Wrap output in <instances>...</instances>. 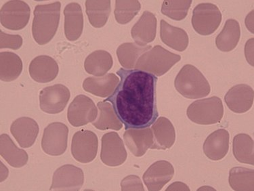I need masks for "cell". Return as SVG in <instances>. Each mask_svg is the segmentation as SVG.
Returning <instances> with one entry per match:
<instances>
[{"label":"cell","instance_id":"obj_21","mask_svg":"<svg viewBox=\"0 0 254 191\" xmlns=\"http://www.w3.org/2000/svg\"><path fill=\"white\" fill-rule=\"evenodd\" d=\"M153 144L151 149L166 150L174 145L176 140V131L172 122L161 117L152 126Z\"/></svg>","mask_w":254,"mask_h":191},{"label":"cell","instance_id":"obj_25","mask_svg":"<svg viewBox=\"0 0 254 191\" xmlns=\"http://www.w3.org/2000/svg\"><path fill=\"white\" fill-rule=\"evenodd\" d=\"M0 154L13 168H20L28 162V154L25 150L19 149L7 134L0 136Z\"/></svg>","mask_w":254,"mask_h":191},{"label":"cell","instance_id":"obj_11","mask_svg":"<svg viewBox=\"0 0 254 191\" xmlns=\"http://www.w3.org/2000/svg\"><path fill=\"white\" fill-rule=\"evenodd\" d=\"M70 96L69 90L64 85L46 87L40 92V109L48 114L60 113L65 109Z\"/></svg>","mask_w":254,"mask_h":191},{"label":"cell","instance_id":"obj_40","mask_svg":"<svg viewBox=\"0 0 254 191\" xmlns=\"http://www.w3.org/2000/svg\"><path fill=\"white\" fill-rule=\"evenodd\" d=\"M253 17H254V11L250 13L249 16L246 17V27L248 28V29L250 31V32L254 33V28H253Z\"/></svg>","mask_w":254,"mask_h":191},{"label":"cell","instance_id":"obj_2","mask_svg":"<svg viewBox=\"0 0 254 191\" xmlns=\"http://www.w3.org/2000/svg\"><path fill=\"white\" fill-rule=\"evenodd\" d=\"M61 7L59 1L35 7L32 33L35 42L40 45H45L51 42L57 33L60 20Z\"/></svg>","mask_w":254,"mask_h":191},{"label":"cell","instance_id":"obj_10","mask_svg":"<svg viewBox=\"0 0 254 191\" xmlns=\"http://www.w3.org/2000/svg\"><path fill=\"white\" fill-rule=\"evenodd\" d=\"M98 109L95 104L88 96H76L68 107L67 119L70 125L80 127L94 122L97 118Z\"/></svg>","mask_w":254,"mask_h":191},{"label":"cell","instance_id":"obj_32","mask_svg":"<svg viewBox=\"0 0 254 191\" xmlns=\"http://www.w3.org/2000/svg\"><path fill=\"white\" fill-rule=\"evenodd\" d=\"M233 154L237 160L245 164H254V140L246 133H239L233 138Z\"/></svg>","mask_w":254,"mask_h":191},{"label":"cell","instance_id":"obj_1","mask_svg":"<svg viewBox=\"0 0 254 191\" xmlns=\"http://www.w3.org/2000/svg\"><path fill=\"white\" fill-rule=\"evenodd\" d=\"M121 80L106 101L112 104L125 129L149 127L158 118L156 90L157 77L139 69L120 68Z\"/></svg>","mask_w":254,"mask_h":191},{"label":"cell","instance_id":"obj_26","mask_svg":"<svg viewBox=\"0 0 254 191\" xmlns=\"http://www.w3.org/2000/svg\"><path fill=\"white\" fill-rule=\"evenodd\" d=\"M240 37L241 29L238 21L234 19L227 20L221 33L216 39L217 48L220 51L229 53L237 47Z\"/></svg>","mask_w":254,"mask_h":191},{"label":"cell","instance_id":"obj_20","mask_svg":"<svg viewBox=\"0 0 254 191\" xmlns=\"http://www.w3.org/2000/svg\"><path fill=\"white\" fill-rule=\"evenodd\" d=\"M229 131L220 129L211 133L204 142L203 148L207 158L219 161L227 155L229 148Z\"/></svg>","mask_w":254,"mask_h":191},{"label":"cell","instance_id":"obj_16","mask_svg":"<svg viewBox=\"0 0 254 191\" xmlns=\"http://www.w3.org/2000/svg\"><path fill=\"white\" fill-rule=\"evenodd\" d=\"M124 139L129 151L137 157L143 156L153 144V131L148 127L126 129Z\"/></svg>","mask_w":254,"mask_h":191},{"label":"cell","instance_id":"obj_5","mask_svg":"<svg viewBox=\"0 0 254 191\" xmlns=\"http://www.w3.org/2000/svg\"><path fill=\"white\" fill-rule=\"evenodd\" d=\"M189 120L199 125L219 123L224 116L223 104L217 96L199 100L190 104L187 109Z\"/></svg>","mask_w":254,"mask_h":191},{"label":"cell","instance_id":"obj_24","mask_svg":"<svg viewBox=\"0 0 254 191\" xmlns=\"http://www.w3.org/2000/svg\"><path fill=\"white\" fill-rule=\"evenodd\" d=\"M160 36L163 43L179 52L185 51L189 46V35L181 28L174 27L164 20L161 21Z\"/></svg>","mask_w":254,"mask_h":191},{"label":"cell","instance_id":"obj_18","mask_svg":"<svg viewBox=\"0 0 254 191\" xmlns=\"http://www.w3.org/2000/svg\"><path fill=\"white\" fill-rule=\"evenodd\" d=\"M29 70L31 78L37 82H51L58 75V63L48 56H39L31 61Z\"/></svg>","mask_w":254,"mask_h":191},{"label":"cell","instance_id":"obj_23","mask_svg":"<svg viewBox=\"0 0 254 191\" xmlns=\"http://www.w3.org/2000/svg\"><path fill=\"white\" fill-rule=\"evenodd\" d=\"M119 83L120 79L117 75L109 73L99 77H88L83 81V88L89 93L106 98L114 93Z\"/></svg>","mask_w":254,"mask_h":191},{"label":"cell","instance_id":"obj_22","mask_svg":"<svg viewBox=\"0 0 254 191\" xmlns=\"http://www.w3.org/2000/svg\"><path fill=\"white\" fill-rule=\"evenodd\" d=\"M64 33L68 40L75 41L80 38L83 29V16L81 5L70 3L64 10Z\"/></svg>","mask_w":254,"mask_h":191},{"label":"cell","instance_id":"obj_34","mask_svg":"<svg viewBox=\"0 0 254 191\" xmlns=\"http://www.w3.org/2000/svg\"><path fill=\"white\" fill-rule=\"evenodd\" d=\"M140 8V3L136 0H118L116 1L114 11L117 22L122 25L129 23L137 15Z\"/></svg>","mask_w":254,"mask_h":191},{"label":"cell","instance_id":"obj_35","mask_svg":"<svg viewBox=\"0 0 254 191\" xmlns=\"http://www.w3.org/2000/svg\"><path fill=\"white\" fill-rule=\"evenodd\" d=\"M191 3V0L164 1L161 12L164 15L179 21L186 18Z\"/></svg>","mask_w":254,"mask_h":191},{"label":"cell","instance_id":"obj_8","mask_svg":"<svg viewBox=\"0 0 254 191\" xmlns=\"http://www.w3.org/2000/svg\"><path fill=\"white\" fill-rule=\"evenodd\" d=\"M68 128L65 124L55 122L44 129L42 148L44 153L52 156H59L67 148Z\"/></svg>","mask_w":254,"mask_h":191},{"label":"cell","instance_id":"obj_15","mask_svg":"<svg viewBox=\"0 0 254 191\" xmlns=\"http://www.w3.org/2000/svg\"><path fill=\"white\" fill-rule=\"evenodd\" d=\"M254 98V92L252 87L239 84L230 89L224 97V101L233 112L244 113L252 108Z\"/></svg>","mask_w":254,"mask_h":191},{"label":"cell","instance_id":"obj_4","mask_svg":"<svg viewBox=\"0 0 254 191\" xmlns=\"http://www.w3.org/2000/svg\"><path fill=\"white\" fill-rule=\"evenodd\" d=\"M181 60V56L170 53L162 46H155L140 56L134 67L160 77Z\"/></svg>","mask_w":254,"mask_h":191},{"label":"cell","instance_id":"obj_37","mask_svg":"<svg viewBox=\"0 0 254 191\" xmlns=\"http://www.w3.org/2000/svg\"><path fill=\"white\" fill-rule=\"evenodd\" d=\"M122 191H144L143 185L140 178L136 176L126 177L121 183Z\"/></svg>","mask_w":254,"mask_h":191},{"label":"cell","instance_id":"obj_31","mask_svg":"<svg viewBox=\"0 0 254 191\" xmlns=\"http://www.w3.org/2000/svg\"><path fill=\"white\" fill-rule=\"evenodd\" d=\"M151 46H142L136 43H125L119 46L117 55L120 64L125 68H134L140 56L151 49Z\"/></svg>","mask_w":254,"mask_h":191},{"label":"cell","instance_id":"obj_17","mask_svg":"<svg viewBox=\"0 0 254 191\" xmlns=\"http://www.w3.org/2000/svg\"><path fill=\"white\" fill-rule=\"evenodd\" d=\"M157 25V20L155 14L149 11L144 12L131 29V35L135 43L145 46L153 42L156 38Z\"/></svg>","mask_w":254,"mask_h":191},{"label":"cell","instance_id":"obj_36","mask_svg":"<svg viewBox=\"0 0 254 191\" xmlns=\"http://www.w3.org/2000/svg\"><path fill=\"white\" fill-rule=\"evenodd\" d=\"M23 45V38L20 35L6 34L0 31V48H10L12 50L19 49Z\"/></svg>","mask_w":254,"mask_h":191},{"label":"cell","instance_id":"obj_27","mask_svg":"<svg viewBox=\"0 0 254 191\" xmlns=\"http://www.w3.org/2000/svg\"><path fill=\"white\" fill-rule=\"evenodd\" d=\"M114 61L108 52L96 51L88 56L84 63L87 73L102 77L112 68Z\"/></svg>","mask_w":254,"mask_h":191},{"label":"cell","instance_id":"obj_7","mask_svg":"<svg viewBox=\"0 0 254 191\" xmlns=\"http://www.w3.org/2000/svg\"><path fill=\"white\" fill-rule=\"evenodd\" d=\"M31 9L25 1L12 0L5 3L0 10V21L6 29L18 31L29 23Z\"/></svg>","mask_w":254,"mask_h":191},{"label":"cell","instance_id":"obj_30","mask_svg":"<svg viewBox=\"0 0 254 191\" xmlns=\"http://www.w3.org/2000/svg\"><path fill=\"white\" fill-rule=\"evenodd\" d=\"M86 14L89 22L95 28H101L107 23L111 13V1L99 0L86 1Z\"/></svg>","mask_w":254,"mask_h":191},{"label":"cell","instance_id":"obj_19","mask_svg":"<svg viewBox=\"0 0 254 191\" xmlns=\"http://www.w3.org/2000/svg\"><path fill=\"white\" fill-rule=\"evenodd\" d=\"M10 131L22 148H29L38 137L39 126L33 119L20 118L13 122Z\"/></svg>","mask_w":254,"mask_h":191},{"label":"cell","instance_id":"obj_3","mask_svg":"<svg viewBox=\"0 0 254 191\" xmlns=\"http://www.w3.org/2000/svg\"><path fill=\"white\" fill-rule=\"evenodd\" d=\"M174 86L182 96L189 99L205 97L210 93V85L195 66L186 64L176 76Z\"/></svg>","mask_w":254,"mask_h":191},{"label":"cell","instance_id":"obj_38","mask_svg":"<svg viewBox=\"0 0 254 191\" xmlns=\"http://www.w3.org/2000/svg\"><path fill=\"white\" fill-rule=\"evenodd\" d=\"M254 38L248 40L246 44V48H245V55H246V60L252 66H254Z\"/></svg>","mask_w":254,"mask_h":191},{"label":"cell","instance_id":"obj_29","mask_svg":"<svg viewBox=\"0 0 254 191\" xmlns=\"http://www.w3.org/2000/svg\"><path fill=\"white\" fill-rule=\"evenodd\" d=\"M99 116L92 125L100 130L114 129L119 131L122 128V123L117 116L113 105L108 101H104L97 104Z\"/></svg>","mask_w":254,"mask_h":191},{"label":"cell","instance_id":"obj_9","mask_svg":"<svg viewBox=\"0 0 254 191\" xmlns=\"http://www.w3.org/2000/svg\"><path fill=\"white\" fill-rule=\"evenodd\" d=\"M98 147V137L92 131L82 129L77 131L72 139V155L82 164H88L96 158Z\"/></svg>","mask_w":254,"mask_h":191},{"label":"cell","instance_id":"obj_33","mask_svg":"<svg viewBox=\"0 0 254 191\" xmlns=\"http://www.w3.org/2000/svg\"><path fill=\"white\" fill-rule=\"evenodd\" d=\"M254 170L236 167L232 168L229 173V185L231 188L237 191H253Z\"/></svg>","mask_w":254,"mask_h":191},{"label":"cell","instance_id":"obj_13","mask_svg":"<svg viewBox=\"0 0 254 191\" xmlns=\"http://www.w3.org/2000/svg\"><path fill=\"white\" fill-rule=\"evenodd\" d=\"M83 183L84 174L81 169L73 165H64L54 174L51 190L79 191Z\"/></svg>","mask_w":254,"mask_h":191},{"label":"cell","instance_id":"obj_14","mask_svg":"<svg viewBox=\"0 0 254 191\" xmlns=\"http://www.w3.org/2000/svg\"><path fill=\"white\" fill-rule=\"evenodd\" d=\"M174 175V167L170 162L158 161L148 168L144 174L143 181L148 190L159 191L171 181Z\"/></svg>","mask_w":254,"mask_h":191},{"label":"cell","instance_id":"obj_28","mask_svg":"<svg viewBox=\"0 0 254 191\" xmlns=\"http://www.w3.org/2000/svg\"><path fill=\"white\" fill-rule=\"evenodd\" d=\"M23 70V63L16 54L4 52L0 53V79L10 82L19 77Z\"/></svg>","mask_w":254,"mask_h":191},{"label":"cell","instance_id":"obj_39","mask_svg":"<svg viewBox=\"0 0 254 191\" xmlns=\"http://www.w3.org/2000/svg\"><path fill=\"white\" fill-rule=\"evenodd\" d=\"M170 190L190 191V189H189V187L187 186L185 184L177 182V183H174L173 185H170V186L168 187V189H167V191Z\"/></svg>","mask_w":254,"mask_h":191},{"label":"cell","instance_id":"obj_6","mask_svg":"<svg viewBox=\"0 0 254 191\" xmlns=\"http://www.w3.org/2000/svg\"><path fill=\"white\" fill-rule=\"evenodd\" d=\"M222 18L221 12L216 5L202 3L194 8L192 25L196 33L207 36L218 29L221 23Z\"/></svg>","mask_w":254,"mask_h":191},{"label":"cell","instance_id":"obj_12","mask_svg":"<svg viewBox=\"0 0 254 191\" xmlns=\"http://www.w3.org/2000/svg\"><path fill=\"white\" fill-rule=\"evenodd\" d=\"M103 164L110 167L121 166L127 159L123 140L116 132H109L102 138L101 153Z\"/></svg>","mask_w":254,"mask_h":191}]
</instances>
